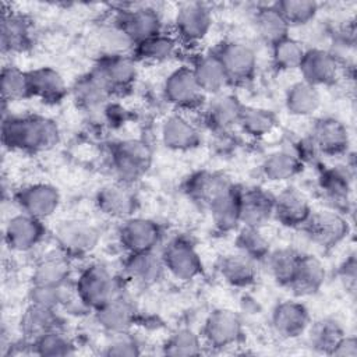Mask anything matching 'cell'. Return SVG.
<instances>
[{"label":"cell","mask_w":357,"mask_h":357,"mask_svg":"<svg viewBox=\"0 0 357 357\" xmlns=\"http://www.w3.org/2000/svg\"><path fill=\"white\" fill-rule=\"evenodd\" d=\"M1 138L8 149L40 152L59 142L60 130L54 120L45 116H8L3 119Z\"/></svg>","instance_id":"1"},{"label":"cell","mask_w":357,"mask_h":357,"mask_svg":"<svg viewBox=\"0 0 357 357\" xmlns=\"http://www.w3.org/2000/svg\"><path fill=\"white\" fill-rule=\"evenodd\" d=\"M77 300L91 310H98L113 298L121 296L117 276L102 264H91L81 271L75 282Z\"/></svg>","instance_id":"2"},{"label":"cell","mask_w":357,"mask_h":357,"mask_svg":"<svg viewBox=\"0 0 357 357\" xmlns=\"http://www.w3.org/2000/svg\"><path fill=\"white\" fill-rule=\"evenodd\" d=\"M110 163L119 180L131 184L139 180L151 167L152 149L142 139H121L114 142L110 149Z\"/></svg>","instance_id":"3"},{"label":"cell","mask_w":357,"mask_h":357,"mask_svg":"<svg viewBox=\"0 0 357 357\" xmlns=\"http://www.w3.org/2000/svg\"><path fill=\"white\" fill-rule=\"evenodd\" d=\"M54 241L59 251L67 258H84L89 255L100 241V230L86 220H66L54 230Z\"/></svg>","instance_id":"4"},{"label":"cell","mask_w":357,"mask_h":357,"mask_svg":"<svg viewBox=\"0 0 357 357\" xmlns=\"http://www.w3.org/2000/svg\"><path fill=\"white\" fill-rule=\"evenodd\" d=\"M160 255L165 269L178 280H194L204 271L198 251L192 243L184 237H176L169 241Z\"/></svg>","instance_id":"5"},{"label":"cell","mask_w":357,"mask_h":357,"mask_svg":"<svg viewBox=\"0 0 357 357\" xmlns=\"http://www.w3.org/2000/svg\"><path fill=\"white\" fill-rule=\"evenodd\" d=\"M303 229L307 231L308 237L322 248L336 247L350 231L347 219L336 209L312 211Z\"/></svg>","instance_id":"6"},{"label":"cell","mask_w":357,"mask_h":357,"mask_svg":"<svg viewBox=\"0 0 357 357\" xmlns=\"http://www.w3.org/2000/svg\"><path fill=\"white\" fill-rule=\"evenodd\" d=\"M202 336L209 347H230L237 344L243 337V321L238 314L231 310H215L205 319Z\"/></svg>","instance_id":"7"},{"label":"cell","mask_w":357,"mask_h":357,"mask_svg":"<svg viewBox=\"0 0 357 357\" xmlns=\"http://www.w3.org/2000/svg\"><path fill=\"white\" fill-rule=\"evenodd\" d=\"M160 240L162 227L149 218L131 216L124 219L119 229V241L127 254L155 251Z\"/></svg>","instance_id":"8"},{"label":"cell","mask_w":357,"mask_h":357,"mask_svg":"<svg viewBox=\"0 0 357 357\" xmlns=\"http://www.w3.org/2000/svg\"><path fill=\"white\" fill-rule=\"evenodd\" d=\"M226 70L230 84H244L252 79L257 71V54L243 42H225L213 52Z\"/></svg>","instance_id":"9"},{"label":"cell","mask_w":357,"mask_h":357,"mask_svg":"<svg viewBox=\"0 0 357 357\" xmlns=\"http://www.w3.org/2000/svg\"><path fill=\"white\" fill-rule=\"evenodd\" d=\"M15 202L22 212L45 220L59 209L61 197L54 185L33 183L24 185L15 192Z\"/></svg>","instance_id":"10"},{"label":"cell","mask_w":357,"mask_h":357,"mask_svg":"<svg viewBox=\"0 0 357 357\" xmlns=\"http://www.w3.org/2000/svg\"><path fill=\"white\" fill-rule=\"evenodd\" d=\"M114 24L124 32L134 46L162 32L159 13L148 6L120 11Z\"/></svg>","instance_id":"11"},{"label":"cell","mask_w":357,"mask_h":357,"mask_svg":"<svg viewBox=\"0 0 357 357\" xmlns=\"http://www.w3.org/2000/svg\"><path fill=\"white\" fill-rule=\"evenodd\" d=\"M46 234L43 220L25 212L14 215L4 226V243L15 252H26L35 248Z\"/></svg>","instance_id":"12"},{"label":"cell","mask_w":357,"mask_h":357,"mask_svg":"<svg viewBox=\"0 0 357 357\" xmlns=\"http://www.w3.org/2000/svg\"><path fill=\"white\" fill-rule=\"evenodd\" d=\"M298 70L303 81L317 88L328 86L337 81L340 61L331 50L314 47L305 50Z\"/></svg>","instance_id":"13"},{"label":"cell","mask_w":357,"mask_h":357,"mask_svg":"<svg viewBox=\"0 0 357 357\" xmlns=\"http://www.w3.org/2000/svg\"><path fill=\"white\" fill-rule=\"evenodd\" d=\"M71 93L75 103L84 112L96 116L107 106V100L113 92L100 73L93 67L74 82Z\"/></svg>","instance_id":"14"},{"label":"cell","mask_w":357,"mask_h":357,"mask_svg":"<svg viewBox=\"0 0 357 357\" xmlns=\"http://www.w3.org/2000/svg\"><path fill=\"white\" fill-rule=\"evenodd\" d=\"M174 22L181 40L197 43L208 35L212 26V13L205 3L185 1L178 6Z\"/></svg>","instance_id":"15"},{"label":"cell","mask_w":357,"mask_h":357,"mask_svg":"<svg viewBox=\"0 0 357 357\" xmlns=\"http://www.w3.org/2000/svg\"><path fill=\"white\" fill-rule=\"evenodd\" d=\"M166 100L180 109H191L199 105L204 92L199 88L191 67H178L172 71L163 84Z\"/></svg>","instance_id":"16"},{"label":"cell","mask_w":357,"mask_h":357,"mask_svg":"<svg viewBox=\"0 0 357 357\" xmlns=\"http://www.w3.org/2000/svg\"><path fill=\"white\" fill-rule=\"evenodd\" d=\"M310 141L317 152L326 156H339L347 152L350 137L346 126L335 117H322L315 121Z\"/></svg>","instance_id":"17"},{"label":"cell","mask_w":357,"mask_h":357,"mask_svg":"<svg viewBox=\"0 0 357 357\" xmlns=\"http://www.w3.org/2000/svg\"><path fill=\"white\" fill-rule=\"evenodd\" d=\"M312 213L311 204L304 192L287 187L273 195V218L287 227H303Z\"/></svg>","instance_id":"18"},{"label":"cell","mask_w":357,"mask_h":357,"mask_svg":"<svg viewBox=\"0 0 357 357\" xmlns=\"http://www.w3.org/2000/svg\"><path fill=\"white\" fill-rule=\"evenodd\" d=\"M240 198L241 188L227 181L211 201L208 208L218 230L229 233L240 227Z\"/></svg>","instance_id":"19"},{"label":"cell","mask_w":357,"mask_h":357,"mask_svg":"<svg viewBox=\"0 0 357 357\" xmlns=\"http://www.w3.org/2000/svg\"><path fill=\"white\" fill-rule=\"evenodd\" d=\"M95 205L103 215L124 220L137 209V197L128 184L119 181L100 187L95 195Z\"/></svg>","instance_id":"20"},{"label":"cell","mask_w":357,"mask_h":357,"mask_svg":"<svg viewBox=\"0 0 357 357\" xmlns=\"http://www.w3.org/2000/svg\"><path fill=\"white\" fill-rule=\"evenodd\" d=\"M272 328L283 339H296L310 326V312L307 307L296 300H284L272 311Z\"/></svg>","instance_id":"21"},{"label":"cell","mask_w":357,"mask_h":357,"mask_svg":"<svg viewBox=\"0 0 357 357\" xmlns=\"http://www.w3.org/2000/svg\"><path fill=\"white\" fill-rule=\"evenodd\" d=\"M273 218V195L264 188L241 190L240 220L243 226L262 227Z\"/></svg>","instance_id":"22"},{"label":"cell","mask_w":357,"mask_h":357,"mask_svg":"<svg viewBox=\"0 0 357 357\" xmlns=\"http://www.w3.org/2000/svg\"><path fill=\"white\" fill-rule=\"evenodd\" d=\"M95 68L105 78L112 92L128 89L137 78L135 59L128 54L103 56Z\"/></svg>","instance_id":"23"},{"label":"cell","mask_w":357,"mask_h":357,"mask_svg":"<svg viewBox=\"0 0 357 357\" xmlns=\"http://www.w3.org/2000/svg\"><path fill=\"white\" fill-rule=\"evenodd\" d=\"M218 272L230 286L248 287L258 278V261L240 251L229 252L219 259Z\"/></svg>","instance_id":"24"},{"label":"cell","mask_w":357,"mask_h":357,"mask_svg":"<svg viewBox=\"0 0 357 357\" xmlns=\"http://www.w3.org/2000/svg\"><path fill=\"white\" fill-rule=\"evenodd\" d=\"M160 138L163 145L173 151H190L201 144L198 128L181 114H172L162 123Z\"/></svg>","instance_id":"25"},{"label":"cell","mask_w":357,"mask_h":357,"mask_svg":"<svg viewBox=\"0 0 357 357\" xmlns=\"http://www.w3.org/2000/svg\"><path fill=\"white\" fill-rule=\"evenodd\" d=\"M29 74L31 96L40 99L43 103H60L67 95V85L63 75L52 67H39Z\"/></svg>","instance_id":"26"},{"label":"cell","mask_w":357,"mask_h":357,"mask_svg":"<svg viewBox=\"0 0 357 357\" xmlns=\"http://www.w3.org/2000/svg\"><path fill=\"white\" fill-rule=\"evenodd\" d=\"M32 28L26 17L13 13L3 11L0 24V43L1 50L8 53L24 52L31 46Z\"/></svg>","instance_id":"27"},{"label":"cell","mask_w":357,"mask_h":357,"mask_svg":"<svg viewBox=\"0 0 357 357\" xmlns=\"http://www.w3.org/2000/svg\"><path fill=\"white\" fill-rule=\"evenodd\" d=\"M318 181L322 194L331 201L333 209L346 206L353 184V173L346 165H336L324 169Z\"/></svg>","instance_id":"28"},{"label":"cell","mask_w":357,"mask_h":357,"mask_svg":"<svg viewBox=\"0 0 357 357\" xmlns=\"http://www.w3.org/2000/svg\"><path fill=\"white\" fill-rule=\"evenodd\" d=\"M165 271L162 255H158L155 251L132 252L128 254L124 261L127 278L142 286L156 283L163 276Z\"/></svg>","instance_id":"29"},{"label":"cell","mask_w":357,"mask_h":357,"mask_svg":"<svg viewBox=\"0 0 357 357\" xmlns=\"http://www.w3.org/2000/svg\"><path fill=\"white\" fill-rule=\"evenodd\" d=\"M243 106L238 98L231 93L213 95L205 110L208 126L216 131H226L238 126Z\"/></svg>","instance_id":"30"},{"label":"cell","mask_w":357,"mask_h":357,"mask_svg":"<svg viewBox=\"0 0 357 357\" xmlns=\"http://www.w3.org/2000/svg\"><path fill=\"white\" fill-rule=\"evenodd\" d=\"M95 319L107 335L127 332L134 324V307L121 294L95 310Z\"/></svg>","instance_id":"31"},{"label":"cell","mask_w":357,"mask_h":357,"mask_svg":"<svg viewBox=\"0 0 357 357\" xmlns=\"http://www.w3.org/2000/svg\"><path fill=\"white\" fill-rule=\"evenodd\" d=\"M191 68L204 93L218 95L230 84L226 70L215 53L199 56Z\"/></svg>","instance_id":"32"},{"label":"cell","mask_w":357,"mask_h":357,"mask_svg":"<svg viewBox=\"0 0 357 357\" xmlns=\"http://www.w3.org/2000/svg\"><path fill=\"white\" fill-rule=\"evenodd\" d=\"M326 271L324 264L314 255L301 254L294 279L289 289L297 296L315 294L325 283Z\"/></svg>","instance_id":"33"},{"label":"cell","mask_w":357,"mask_h":357,"mask_svg":"<svg viewBox=\"0 0 357 357\" xmlns=\"http://www.w3.org/2000/svg\"><path fill=\"white\" fill-rule=\"evenodd\" d=\"M321 103L322 98L319 89L303 79L294 82L286 91L284 106L293 116H311L321 107Z\"/></svg>","instance_id":"34"},{"label":"cell","mask_w":357,"mask_h":357,"mask_svg":"<svg viewBox=\"0 0 357 357\" xmlns=\"http://www.w3.org/2000/svg\"><path fill=\"white\" fill-rule=\"evenodd\" d=\"M303 169V160L300 156L287 149H279L269 153L262 165L261 172L269 181H286L297 176Z\"/></svg>","instance_id":"35"},{"label":"cell","mask_w":357,"mask_h":357,"mask_svg":"<svg viewBox=\"0 0 357 357\" xmlns=\"http://www.w3.org/2000/svg\"><path fill=\"white\" fill-rule=\"evenodd\" d=\"M226 183L227 180L215 172L198 170L187 177L184 191L194 202L208 206Z\"/></svg>","instance_id":"36"},{"label":"cell","mask_w":357,"mask_h":357,"mask_svg":"<svg viewBox=\"0 0 357 357\" xmlns=\"http://www.w3.org/2000/svg\"><path fill=\"white\" fill-rule=\"evenodd\" d=\"M70 279L68 258L61 252L59 255H47L36 262L31 282L32 284L66 286Z\"/></svg>","instance_id":"37"},{"label":"cell","mask_w":357,"mask_h":357,"mask_svg":"<svg viewBox=\"0 0 357 357\" xmlns=\"http://www.w3.org/2000/svg\"><path fill=\"white\" fill-rule=\"evenodd\" d=\"M254 24L259 38L271 46L289 36L290 25L286 22L275 4L258 8L255 13Z\"/></svg>","instance_id":"38"},{"label":"cell","mask_w":357,"mask_h":357,"mask_svg":"<svg viewBox=\"0 0 357 357\" xmlns=\"http://www.w3.org/2000/svg\"><path fill=\"white\" fill-rule=\"evenodd\" d=\"M301 254L291 248H279L271 251L262 261L271 278L280 286L290 287Z\"/></svg>","instance_id":"39"},{"label":"cell","mask_w":357,"mask_h":357,"mask_svg":"<svg viewBox=\"0 0 357 357\" xmlns=\"http://www.w3.org/2000/svg\"><path fill=\"white\" fill-rule=\"evenodd\" d=\"M54 310H47L39 305L29 304L21 317V332L31 340L60 328L59 317Z\"/></svg>","instance_id":"40"},{"label":"cell","mask_w":357,"mask_h":357,"mask_svg":"<svg viewBox=\"0 0 357 357\" xmlns=\"http://www.w3.org/2000/svg\"><path fill=\"white\" fill-rule=\"evenodd\" d=\"M177 39L167 33H158L132 47V57L144 61H166L170 60L177 52Z\"/></svg>","instance_id":"41"},{"label":"cell","mask_w":357,"mask_h":357,"mask_svg":"<svg viewBox=\"0 0 357 357\" xmlns=\"http://www.w3.org/2000/svg\"><path fill=\"white\" fill-rule=\"evenodd\" d=\"M344 336L343 328L339 322L331 318L319 319L317 321L308 333V343L311 349H314L318 353L331 354L340 342V339Z\"/></svg>","instance_id":"42"},{"label":"cell","mask_w":357,"mask_h":357,"mask_svg":"<svg viewBox=\"0 0 357 357\" xmlns=\"http://www.w3.org/2000/svg\"><path fill=\"white\" fill-rule=\"evenodd\" d=\"M0 89L4 103L32 98L28 71H22L15 66H4L0 74Z\"/></svg>","instance_id":"43"},{"label":"cell","mask_w":357,"mask_h":357,"mask_svg":"<svg viewBox=\"0 0 357 357\" xmlns=\"http://www.w3.org/2000/svg\"><path fill=\"white\" fill-rule=\"evenodd\" d=\"M238 126L252 137H264L271 134L278 126L276 114L265 107L243 106Z\"/></svg>","instance_id":"44"},{"label":"cell","mask_w":357,"mask_h":357,"mask_svg":"<svg viewBox=\"0 0 357 357\" xmlns=\"http://www.w3.org/2000/svg\"><path fill=\"white\" fill-rule=\"evenodd\" d=\"M32 353L46 357H64L75 354V343L60 328L32 340Z\"/></svg>","instance_id":"45"},{"label":"cell","mask_w":357,"mask_h":357,"mask_svg":"<svg viewBox=\"0 0 357 357\" xmlns=\"http://www.w3.org/2000/svg\"><path fill=\"white\" fill-rule=\"evenodd\" d=\"M237 251L262 262L271 252V243L262 233V227L241 226L236 236Z\"/></svg>","instance_id":"46"},{"label":"cell","mask_w":357,"mask_h":357,"mask_svg":"<svg viewBox=\"0 0 357 357\" xmlns=\"http://www.w3.org/2000/svg\"><path fill=\"white\" fill-rule=\"evenodd\" d=\"M272 47V63L275 68L280 71L294 70L300 67V63L305 54L303 43L291 36L276 42Z\"/></svg>","instance_id":"47"},{"label":"cell","mask_w":357,"mask_h":357,"mask_svg":"<svg viewBox=\"0 0 357 357\" xmlns=\"http://www.w3.org/2000/svg\"><path fill=\"white\" fill-rule=\"evenodd\" d=\"M202 353V339L188 328L176 331L163 344V354L173 357H190Z\"/></svg>","instance_id":"48"},{"label":"cell","mask_w":357,"mask_h":357,"mask_svg":"<svg viewBox=\"0 0 357 357\" xmlns=\"http://www.w3.org/2000/svg\"><path fill=\"white\" fill-rule=\"evenodd\" d=\"M273 4L290 26L305 25L318 13V3L312 0H282Z\"/></svg>","instance_id":"49"},{"label":"cell","mask_w":357,"mask_h":357,"mask_svg":"<svg viewBox=\"0 0 357 357\" xmlns=\"http://www.w3.org/2000/svg\"><path fill=\"white\" fill-rule=\"evenodd\" d=\"M66 286L31 284V289L28 291L29 304L57 311L60 307L68 303V291Z\"/></svg>","instance_id":"50"},{"label":"cell","mask_w":357,"mask_h":357,"mask_svg":"<svg viewBox=\"0 0 357 357\" xmlns=\"http://www.w3.org/2000/svg\"><path fill=\"white\" fill-rule=\"evenodd\" d=\"M102 353L109 357H134L141 354V346L138 340L127 331L109 335V339Z\"/></svg>","instance_id":"51"},{"label":"cell","mask_w":357,"mask_h":357,"mask_svg":"<svg viewBox=\"0 0 357 357\" xmlns=\"http://www.w3.org/2000/svg\"><path fill=\"white\" fill-rule=\"evenodd\" d=\"M332 356H342V357H356L357 356V339L354 336H343Z\"/></svg>","instance_id":"52"},{"label":"cell","mask_w":357,"mask_h":357,"mask_svg":"<svg viewBox=\"0 0 357 357\" xmlns=\"http://www.w3.org/2000/svg\"><path fill=\"white\" fill-rule=\"evenodd\" d=\"M356 257L354 254H351L340 266V276L344 282L354 284L356 282Z\"/></svg>","instance_id":"53"}]
</instances>
